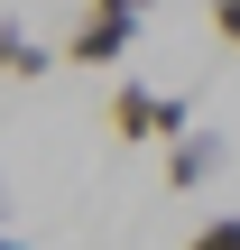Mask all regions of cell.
Segmentation results:
<instances>
[{
    "label": "cell",
    "mask_w": 240,
    "mask_h": 250,
    "mask_svg": "<svg viewBox=\"0 0 240 250\" xmlns=\"http://www.w3.org/2000/svg\"><path fill=\"white\" fill-rule=\"evenodd\" d=\"M129 46H139V28H129V19H102V9H83V28L65 37V65H120Z\"/></svg>",
    "instance_id": "7a4b0ae2"
},
{
    "label": "cell",
    "mask_w": 240,
    "mask_h": 250,
    "mask_svg": "<svg viewBox=\"0 0 240 250\" xmlns=\"http://www.w3.org/2000/svg\"><path fill=\"white\" fill-rule=\"evenodd\" d=\"M0 232H9V186H0Z\"/></svg>",
    "instance_id": "ba28073f"
},
{
    "label": "cell",
    "mask_w": 240,
    "mask_h": 250,
    "mask_svg": "<svg viewBox=\"0 0 240 250\" xmlns=\"http://www.w3.org/2000/svg\"><path fill=\"white\" fill-rule=\"evenodd\" d=\"M222 158H231V139H222V130H185V139L166 148V186H176V195H194V186H213V176H222Z\"/></svg>",
    "instance_id": "6da1fadb"
},
{
    "label": "cell",
    "mask_w": 240,
    "mask_h": 250,
    "mask_svg": "<svg viewBox=\"0 0 240 250\" xmlns=\"http://www.w3.org/2000/svg\"><path fill=\"white\" fill-rule=\"evenodd\" d=\"M111 139H166V93H148V83H120L111 93Z\"/></svg>",
    "instance_id": "3957f363"
},
{
    "label": "cell",
    "mask_w": 240,
    "mask_h": 250,
    "mask_svg": "<svg viewBox=\"0 0 240 250\" xmlns=\"http://www.w3.org/2000/svg\"><path fill=\"white\" fill-rule=\"evenodd\" d=\"M46 65H65V46H37L28 28H0V74H18V83H37Z\"/></svg>",
    "instance_id": "277c9868"
},
{
    "label": "cell",
    "mask_w": 240,
    "mask_h": 250,
    "mask_svg": "<svg viewBox=\"0 0 240 250\" xmlns=\"http://www.w3.org/2000/svg\"><path fill=\"white\" fill-rule=\"evenodd\" d=\"M185 250H240V213H213V223H194V241Z\"/></svg>",
    "instance_id": "5b68a950"
},
{
    "label": "cell",
    "mask_w": 240,
    "mask_h": 250,
    "mask_svg": "<svg viewBox=\"0 0 240 250\" xmlns=\"http://www.w3.org/2000/svg\"><path fill=\"white\" fill-rule=\"evenodd\" d=\"M0 250H28V241H18V232H0Z\"/></svg>",
    "instance_id": "9c48e42d"
},
{
    "label": "cell",
    "mask_w": 240,
    "mask_h": 250,
    "mask_svg": "<svg viewBox=\"0 0 240 250\" xmlns=\"http://www.w3.org/2000/svg\"><path fill=\"white\" fill-rule=\"evenodd\" d=\"M213 37H222V46L240 56V0H213Z\"/></svg>",
    "instance_id": "8992f818"
},
{
    "label": "cell",
    "mask_w": 240,
    "mask_h": 250,
    "mask_svg": "<svg viewBox=\"0 0 240 250\" xmlns=\"http://www.w3.org/2000/svg\"><path fill=\"white\" fill-rule=\"evenodd\" d=\"M92 9H102V19H129V28H139V19H148L157 0H92Z\"/></svg>",
    "instance_id": "52a82bcc"
}]
</instances>
